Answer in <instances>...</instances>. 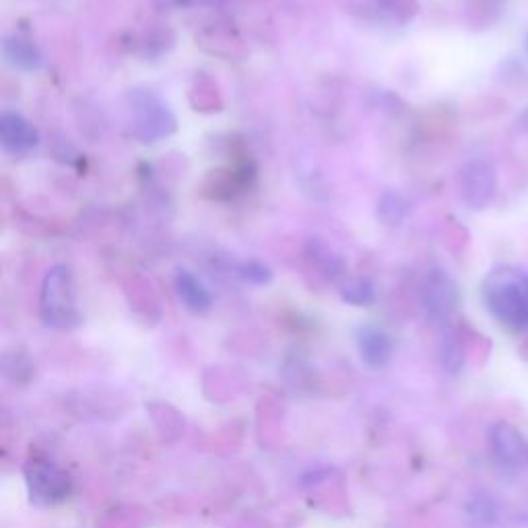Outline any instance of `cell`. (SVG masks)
Returning <instances> with one entry per match:
<instances>
[{
	"label": "cell",
	"mask_w": 528,
	"mask_h": 528,
	"mask_svg": "<svg viewBox=\"0 0 528 528\" xmlns=\"http://www.w3.org/2000/svg\"><path fill=\"white\" fill-rule=\"evenodd\" d=\"M487 310L510 330H528V273L516 267L493 269L483 281Z\"/></svg>",
	"instance_id": "cell-1"
},
{
	"label": "cell",
	"mask_w": 528,
	"mask_h": 528,
	"mask_svg": "<svg viewBox=\"0 0 528 528\" xmlns=\"http://www.w3.org/2000/svg\"><path fill=\"white\" fill-rule=\"evenodd\" d=\"M40 316L46 326L56 330H73L81 324L75 275L66 264H54L44 275L40 291Z\"/></svg>",
	"instance_id": "cell-2"
},
{
	"label": "cell",
	"mask_w": 528,
	"mask_h": 528,
	"mask_svg": "<svg viewBox=\"0 0 528 528\" xmlns=\"http://www.w3.org/2000/svg\"><path fill=\"white\" fill-rule=\"evenodd\" d=\"M128 102L132 108V135L143 143H155L174 135L178 120L163 99L149 89H130Z\"/></svg>",
	"instance_id": "cell-3"
},
{
	"label": "cell",
	"mask_w": 528,
	"mask_h": 528,
	"mask_svg": "<svg viewBox=\"0 0 528 528\" xmlns=\"http://www.w3.org/2000/svg\"><path fill=\"white\" fill-rule=\"evenodd\" d=\"M29 498L38 506H56L71 498L73 479L56 462L48 458H33L25 469Z\"/></svg>",
	"instance_id": "cell-4"
},
{
	"label": "cell",
	"mask_w": 528,
	"mask_h": 528,
	"mask_svg": "<svg viewBox=\"0 0 528 528\" xmlns=\"http://www.w3.org/2000/svg\"><path fill=\"white\" fill-rule=\"evenodd\" d=\"M425 312L434 324H448L458 308V287L456 281L444 269L429 271L423 289Z\"/></svg>",
	"instance_id": "cell-5"
},
{
	"label": "cell",
	"mask_w": 528,
	"mask_h": 528,
	"mask_svg": "<svg viewBox=\"0 0 528 528\" xmlns=\"http://www.w3.org/2000/svg\"><path fill=\"white\" fill-rule=\"evenodd\" d=\"M498 190V176H495L493 165L485 159H473L465 163L460 172V192L462 201L471 209L481 211L485 209Z\"/></svg>",
	"instance_id": "cell-6"
},
{
	"label": "cell",
	"mask_w": 528,
	"mask_h": 528,
	"mask_svg": "<svg viewBox=\"0 0 528 528\" xmlns=\"http://www.w3.org/2000/svg\"><path fill=\"white\" fill-rule=\"evenodd\" d=\"M491 448H493L495 462H498L504 471L520 469L526 462V456H528V448H526L522 436L518 434V429L506 421H500V423L493 425Z\"/></svg>",
	"instance_id": "cell-7"
},
{
	"label": "cell",
	"mask_w": 528,
	"mask_h": 528,
	"mask_svg": "<svg viewBox=\"0 0 528 528\" xmlns=\"http://www.w3.org/2000/svg\"><path fill=\"white\" fill-rule=\"evenodd\" d=\"M0 143L13 155H27L40 145V130L17 112L0 114Z\"/></svg>",
	"instance_id": "cell-8"
},
{
	"label": "cell",
	"mask_w": 528,
	"mask_h": 528,
	"mask_svg": "<svg viewBox=\"0 0 528 528\" xmlns=\"http://www.w3.org/2000/svg\"><path fill=\"white\" fill-rule=\"evenodd\" d=\"M357 351L363 366L370 370H384L392 361L394 345L386 330L366 324L357 330Z\"/></svg>",
	"instance_id": "cell-9"
},
{
	"label": "cell",
	"mask_w": 528,
	"mask_h": 528,
	"mask_svg": "<svg viewBox=\"0 0 528 528\" xmlns=\"http://www.w3.org/2000/svg\"><path fill=\"white\" fill-rule=\"evenodd\" d=\"M174 289L182 306L192 314H205L213 306V295L203 285V281L194 277L186 269H178L174 275Z\"/></svg>",
	"instance_id": "cell-10"
},
{
	"label": "cell",
	"mask_w": 528,
	"mask_h": 528,
	"mask_svg": "<svg viewBox=\"0 0 528 528\" xmlns=\"http://www.w3.org/2000/svg\"><path fill=\"white\" fill-rule=\"evenodd\" d=\"M3 54H5L9 64H13L15 69L25 71V73L38 71L44 62V56H42L38 44L29 38H25V36H21V33H13V36L5 38Z\"/></svg>",
	"instance_id": "cell-11"
},
{
	"label": "cell",
	"mask_w": 528,
	"mask_h": 528,
	"mask_svg": "<svg viewBox=\"0 0 528 528\" xmlns=\"http://www.w3.org/2000/svg\"><path fill=\"white\" fill-rule=\"evenodd\" d=\"M411 211V205L407 198L399 192H384L380 196V201H378V219L388 225V227H396V225H401L407 215Z\"/></svg>",
	"instance_id": "cell-12"
},
{
	"label": "cell",
	"mask_w": 528,
	"mask_h": 528,
	"mask_svg": "<svg viewBox=\"0 0 528 528\" xmlns=\"http://www.w3.org/2000/svg\"><path fill=\"white\" fill-rule=\"evenodd\" d=\"M341 300L355 308H370L376 304V287L366 277H353L343 283Z\"/></svg>",
	"instance_id": "cell-13"
},
{
	"label": "cell",
	"mask_w": 528,
	"mask_h": 528,
	"mask_svg": "<svg viewBox=\"0 0 528 528\" xmlns=\"http://www.w3.org/2000/svg\"><path fill=\"white\" fill-rule=\"evenodd\" d=\"M308 258L312 262H316L318 267L324 271V275L330 277V279H335V277H339L343 273V267H345L343 260L320 240H310Z\"/></svg>",
	"instance_id": "cell-14"
},
{
	"label": "cell",
	"mask_w": 528,
	"mask_h": 528,
	"mask_svg": "<svg viewBox=\"0 0 528 528\" xmlns=\"http://www.w3.org/2000/svg\"><path fill=\"white\" fill-rule=\"evenodd\" d=\"M440 361H442V368L448 374H458L462 368V363H465V349H462V343L454 333H448L442 339Z\"/></svg>",
	"instance_id": "cell-15"
},
{
	"label": "cell",
	"mask_w": 528,
	"mask_h": 528,
	"mask_svg": "<svg viewBox=\"0 0 528 528\" xmlns=\"http://www.w3.org/2000/svg\"><path fill=\"white\" fill-rule=\"evenodd\" d=\"M236 275L252 285H269L273 281V271L260 260H244L236 264Z\"/></svg>",
	"instance_id": "cell-16"
},
{
	"label": "cell",
	"mask_w": 528,
	"mask_h": 528,
	"mask_svg": "<svg viewBox=\"0 0 528 528\" xmlns=\"http://www.w3.org/2000/svg\"><path fill=\"white\" fill-rule=\"evenodd\" d=\"M467 516L475 526H489L495 518V508L493 502L485 495H477L467 506Z\"/></svg>",
	"instance_id": "cell-17"
}]
</instances>
